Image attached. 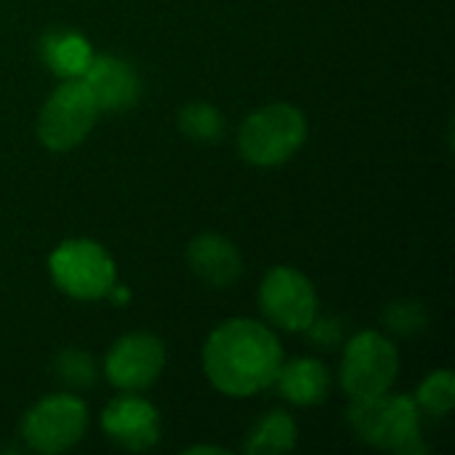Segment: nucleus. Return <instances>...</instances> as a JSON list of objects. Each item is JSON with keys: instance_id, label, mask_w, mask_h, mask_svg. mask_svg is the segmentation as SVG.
Segmentation results:
<instances>
[{"instance_id": "obj_1", "label": "nucleus", "mask_w": 455, "mask_h": 455, "mask_svg": "<svg viewBox=\"0 0 455 455\" xmlns=\"http://www.w3.org/2000/svg\"><path fill=\"white\" fill-rule=\"evenodd\" d=\"M283 365L277 336L256 320H227L205 341L203 368L211 384L229 397H251L275 384Z\"/></svg>"}, {"instance_id": "obj_2", "label": "nucleus", "mask_w": 455, "mask_h": 455, "mask_svg": "<svg viewBox=\"0 0 455 455\" xmlns=\"http://www.w3.org/2000/svg\"><path fill=\"white\" fill-rule=\"evenodd\" d=\"M349 424L355 432L384 451L395 453H424L421 445V413L413 397H373V400H352Z\"/></svg>"}, {"instance_id": "obj_3", "label": "nucleus", "mask_w": 455, "mask_h": 455, "mask_svg": "<svg viewBox=\"0 0 455 455\" xmlns=\"http://www.w3.org/2000/svg\"><path fill=\"white\" fill-rule=\"evenodd\" d=\"M307 141V120L293 104H269L248 115L240 128V155L261 168L283 165Z\"/></svg>"}, {"instance_id": "obj_4", "label": "nucleus", "mask_w": 455, "mask_h": 455, "mask_svg": "<svg viewBox=\"0 0 455 455\" xmlns=\"http://www.w3.org/2000/svg\"><path fill=\"white\" fill-rule=\"evenodd\" d=\"M99 104L83 77H67L43 104L37 117V136L53 152L77 147L99 117Z\"/></svg>"}, {"instance_id": "obj_5", "label": "nucleus", "mask_w": 455, "mask_h": 455, "mask_svg": "<svg viewBox=\"0 0 455 455\" xmlns=\"http://www.w3.org/2000/svg\"><path fill=\"white\" fill-rule=\"evenodd\" d=\"M400 371L397 349L381 333H357L341 360V387L352 400H373L392 389Z\"/></svg>"}, {"instance_id": "obj_6", "label": "nucleus", "mask_w": 455, "mask_h": 455, "mask_svg": "<svg viewBox=\"0 0 455 455\" xmlns=\"http://www.w3.org/2000/svg\"><path fill=\"white\" fill-rule=\"evenodd\" d=\"M48 264L56 285L72 299H101L115 285V261L93 240H64Z\"/></svg>"}, {"instance_id": "obj_7", "label": "nucleus", "mask_w": 455, "mask_h": 455, "mask_svg": "<svg viewBox=\"0 0 455 455\" xmlns=\"http://www.w3.org/2000/svg\"><path fill=\"white\" fill-rule=\"evenodd\" d=\"M88 427V411L83 400L72 395H51L40 400L21 424L27 445L37 453H64L80 443Z\"/></svg>"}, {"instance_id": "obj_8", "label": "nucleus", "mask_w": 455, "mask_h": 455, "mask_svg": "<svg viewBox=\"0 0 455 455\" xmlns=\"http://www.w3.org/2000/svg\"><path fill=\"white\" fill-rule=\"evenodd\" d=\"M259 307L283 331H309L317 317V293L307 275L293 267H275L261 283Z\"/></svg>"}, {"instance_id": "obj_9", "label": "nucleus", "mask_w": 455, "mask_h": 455, "mask_svg": "<svg viewBox=\"0 0 455 455\" xmlns=\"http://www.w3.org/2000/svg\"><path fill=\"white\" fill-rule=\"evenodd\" d=\"M165 368V347L152 333H128L107 355V379L123 392H141Z\"/></svg>"}, {"instance_id": "obj_10", "label": "nucleus", "mask_w": 455, "mask_h": 455, "mask_svg": "<svg viewBox=\"0 0 455 455\" xmlns=\"http://www.w3.org/2000/svg\"><path fill=\"white\" fill-rule=\"evenodd\" d=\"M101 429L125 451H149L160 440V416L147 400L123 395L104 408Z\"/></svg>"}, {"instance_id": "obj_11", "label": "nucleus", "mask_w": 455, "mask_h": 455, "mask_svg": "<svg viewBox=\"0 0 455 455\" xmlns=\"http://www.w3.org/2000/svg\"><path fill=\"white\" fill-rule=\"evenodd\" d=\"M80 77L91 88L99 109H128L136 104L141 91L136 69L117 56H93Z\"/></svg>"}, {"instance_id": "obj_12", "label": "nucleus", "mask_w": 455, "mask_h": 455, "mask_svg": "<svg viewBox=\"0 0 455 455\" xmlns=\"http://www.w3.org/2000/svg\"><path fill=\"white\" fill-rule=\"evenodd\" d=\"M187 264L211 288H229L243 272L237 248L221 235H197L187 248Z\"/></svg>"}, {"instance_id": "obj_13", "label": "nucleus", "mask_w": 455, "mask_h": 455, "mask_svg": "<svg viewBox=\"0 0 455 455\" xmlns=\"http://www.w3.org/2000/svg\"><path fill=\"white\" fill-rule=\"evenodd\" d=\"M275 384L293 405H317L331 389V376L320 360H293L280 365Z\"/></svg>"}, {"instance_id": "obj_14", "label": "nucleus", "mask_w": 455, "mask_h": 455, "mask_svg": "<svg viewBox=\"0 0 455 455\" xmlns=\"http://www.w3.org/2000/svg\"><path fill=\"white\" fill-rule=\"evenodd\" d=\"M43 56L59 77H80L93 59V51L77 32H48L43 37Z\"/></svg>"}, {"instance_id": "obj_15", "label": "nucleus", "mask_w": 455, "mask_h": 455, "mask_svg": "<svg viewBox=\"0 0 455 455\" xmlns=\"http://www.w3.org/2000/svg\"><path fill=\"white\" fill-rule=\"evenodd\" d=\"M296 437H299L296 421L288 413L275 411V413H269L267 419H261L256 424L245 451L251 455L291 453L296 448Z\"/></svg>"}, {"instance_id": "obj_16", "label": "nucleus", "mask_w": 455, "mask_h": 455, "mask_svg": "<svg viewBox=\"0 0 455 455\" xmlns=\"http://www.w3.org/2000/svg\"><path fill=\"white\" fill-rule=\"evenodd\" d=\"M179 128L187 139L200 141V144H211V141H219V136L224 133V120H221L216 107L195 101V104L181 109Z\"/></svg>"}, {"instance_id": "obj_17", "label": "nucleus", "mask_w": 455, "mask_h": 455, "mask_svg": "<svg viewBox=\"0 0 455 455\" xmlns=\"http://www.w3.org/2000/svg\"><path fill=\"white\" fill-rule=\"evenodd\" d=\"M416 405H421L424 411H429V413H435V416L451 413L455 405L453 373H451V371H437V373H432V376L419 387Z\"/></svg>"}, {"instance_id": "obj_18", "label": "nucleus", "mask_w": 455, "mask_h": 455, "mask_svg": "<svg viewBox=\"0 0 455 455\" xmlns=\"http://www.w3.org/2000/svg\"><path fill=\"white\" fill-rule=\"evenodd\" d=\"M56 371L64 379V384H69V387H88L93 381V363L83 352H64L59 357Z\"/></svg>"}, {"instance_id": "obj_19", "label": "nucleus", "mask_w": 455, "mask_h": 455, "mask_svg": "<svg viewBox=\"0 0 455 455\" xmlns=\"http://www.w3.org/2000/svg\"><path fill=\"white\" fill-rule=\"evenodd\" d=\"M187 455H197V453H216V455H227L224 448H216V445H195V448H187L184 451Z\"/></svg>"}]
</instances>
